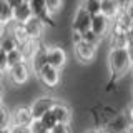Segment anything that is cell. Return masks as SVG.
<instances>
[{
  "label": "cell",
  "instance_id": "obj_21",
  "mask_svg": "<svg viewBox=\"0 0 133 133\" xmlns=\"http://www.w3.org/2000/svg\"><path fill=\"white\" fill-rule=\"evenodd\" d=\"M20 62H25V58H23V55H22V52H20L18 47L10 50V52H7V68L12 66V65L20 63Z\"/></svg>",
  "mask_w": 133,
  "mask_h": 133
},
{
  "label": "cell",
  "instance_id": "obj_39",
  "mask_svg": "<svg viewBox=\"0 0 133 133\" xmlns=\"http://www.w3.org/2000/svg\"><path fill=\"white\" fill-rule=\"evenodd\" d=\"M2 28H3V27H2V25H0V30H2Z\"/></svg>",
  "mask_w": 133,
  "mask_h": 133
},
{
  "label": "cell",
  "instance_id": "obj_30",
  "mask_svg": "<svg viewBox=\"0 0 133 133\" xmlns=\"http://www.w3.org/2000/svg\"><path fill=\"white\" fill-rule=\"evenodd\" d=\"M8 133H30V130L25 125H10L8 127Z\"/></svg>",
  "mask_w": 133,
  "mask_h": 133
},
{
  "label": "cell",
  "instance_id": "obj_36",
  "mask_svg": "<svg viewBox=\"0 0 133 133\" xmlns=\"http://www.w3.org/2000/svg\"><path fill=\"white\" fill-rule=\"evenodd\" d=\"M88 133H98V130H90Z\"/></svg>",
  "mask_w": 133,
  "mask_h": 133
},
{
  "label": "cell",
  "instance_id": "obj_38",
  "mask_svg": "<svg viewBox=\"0 0 133 133\" xmlns=\"http://www.w3.org/2000/svg\"><path fill=\"white\" fill-rule=\"evenodd\" d=\"M2 75H3V72H2V70H0V80H2Z\"/></svg>",
  "mask_w": 133,
  "mask_h": 133
},
{
  "label": "cell",
  "instance_id": "obj_3",
  "mask_svg": "<svg viewBox=\"0 0 133 133\" xmlns=\"http://www.w3.org/2000/svg\"><path fill=\"white\" fill-rule=\"evenodd\" d=\"M45 65H47V47L37 42L32 55L28 57V68H30V72L37 75L40 72V68H43Z\"/></svg>",
  "mask_w": 133,
  "mask_h": 133
},
{
  "label": "cell",
  "instance_id": "obj_22",
  "mask_svg": "<svg viewBox=\"0 0 133 133\" xmlns=\"http://www.w3.org/2000/svg\"><path fill=\"white\" fill-rule=\"evenodd\" d=\"M12 125V111L0 102V128H8Z\"/></svg>",
  "mask_w": 133,
  "mask_h": 133
},
{
  "label": "cell",
  "instance_id": "obj_13",
  "mask_svg": "<svg viewBox=\"0 0 133 133\" xmlns=\"http://www.w3.org/2000/svg\"><path fill=\"white\" fill-rule=\"evenodd\" d=\"M113 20H115L113 22V30L127 32V33L131 32V14H130V10L118 12Z\"/></svg>",
  "mask_w": 133,
  "mask_h": 133
},
{
  "label": "cell",
  "instance_id": "obj_15",
  "mask_svg": "<svg viewBox=\"0 0 133 133\" xmlns=\"http://www.w3.org/2000/svg\"><path fill=\"white\" fill-rule=\"evenodd\" d=\"M32 113L28 107H17L12 113V125H25L28 127L32 122Z\"/></svg>",
  "mask_w": 133,
  "mask_h": 133
},
{
  "label": "cell",
  "instance_id": "obj_14",
  "mask_svg": "<svg viewBox=\"0 0 133 133\" xmlns=\"http://www.w3.org/2000/svg\"><path fill=\"white\" fill-rule=\"evenodd\" d=\"M52 113L55 115L57 123H70L72 122V110H70V107L65 105V103L55 102L53 107H52Z\"/></svg>",
  "mask_w": 133,
  "mask_h": 133
},
{
  "label": "cell",
  "instance_id": "obj_17",
  "mask_svg": "<svg viewBox=\"0 0 133 133\" xmlns=\"http://www.w3.org/2000/svg\"><path fill=\"white\" fill-rule=\"evenodd\" d=\"M18 47V42L15 40L14 33L12 30H0V48L3 50V52H10V50H14Z\"/></svg>",
  "mask_w": 133,
  "mask_h": 133
},
{
  "label": "cell",
  "instance_id": "obj_18",
  "mask_svg": "<svg viewBox=\"0 0 133 133\" xmlns=\"http://www.w3.org/2000/svg\"><path fill=\"white\" fill-rule=\"evenodd\" d=\"M118 7H116L115 0H100V14L105 15L108 20H113L118 14Z\"/></svg>",
  "mask_w": 133,
  "mask_h": 133
},
{
  "label": "cell",
  "instance_id": "obj_10",
  "mask_svg": "<svg viewBox=\"0 0 133 133\" xmlns=\"http://www.w3.org/2000/svg\"><path fill=\"white\" fill-rule=\"evenodd\" d=\"M90 20H91V15L80 7L77 12H75V15H73L72 30L77 32V33H83L85 30H88V28H90Z\"/></svg>",
  "mask_w": 133,
  "mask_h": 133
},
{
  "label": "cell",
  "instance_id": "obj_37",
  "mask_svg": "<svg viewBox=\"0 0 133 133\" xmlns=\"http://www.w3.org/2000/svg\"><path fill=\"white\" fill-rule=\"evenodd\" d=\"M0 102H2V87H0Z\"/></svg>",
  "mask_w": 133,
  "mask_h": 133
},
{
  "label": "cell",
  "instance_id": "obj_1",
  "mask_svg": "<svg viewBox=\"0 0 133 133\" xmlns=\"http://www.w3.org/2000/svg\"><path fill=\"white\" fill-rule=\"evenodd\" d=\"M108 66L111 73V83L122 78L131 66V55L128 48H111L108 53Z\"/></svg>",
  "mask_w": 133,
  "mask_h": 133
},
{
  "label": "cell",
  "instance_id": "obj_12",
  "mask_svg": "<svg viewBox=\"0 0 133 133\" xmlns=\"http://www.w3.org/2000/svg\"><path fill=\"white\" fill-rule=\"evenodd\" d=\"M32 15L33 14H32V8L28 5V2H20L18 5L12 8V22L15 23H25Z\"/></svg>",
  "mask_w": 133,
  "mask_h": 133
},
{
  "label": "cell",
  "instance_id": "obj_11",
  "mask_svg": "<svg viewBox=\"0 0 133 133\" xmlns=\"http://www.w3.org/2000/svg\"><path fill=\"white\" fill-rule=\"evenodd\" d=\"M110 22L111 20H108L105 15L95 14V15H91V20H90V30L95 32L100 37H103L108 32V28H110Z\"/></svg>",
  "mask_w": 133,
  "mask_h": 133
},
{
  "label": "cell",
  "instance_id": "obj_31",
  "mask_svg": "<svg viewBox=\"0 0 133 133\" xmlns=\"http://www.w3.org/2000/svg\"><path fill=\"white\" fill-rule=\"evenodd\" d=\"M115 2H116V7H118L120 12L131 10V2H133V0H115Z\"/></svg>",
  "mask_w": 133,
  "mask_h": 133
},
{
  "label": "cell",
  "instance_id": "obj_20",
  "mask_svg": "<svg viewBox=\"0 0 133 133\" xmlns=\"http://www.w3.org/2000/svg\"><path fill=\"white\" fill-rule=\"evenodd\" d=\"M12 23V7L7 0H0V25L7 27Z\"/></svg>",
  "mask_w": 133,
  "mask_h": 133
},
{
  "label": "cell",
  "instance_id": "obj_27",
  "mask_svg": "<svg viewBox=\"0 0 133 133\" xmlns=\"http://www.w3.org/2000/svg\"><path fill=\"white\" fill-rule=\"evenodd\" d=\"M38 120H40V122L45 125V128H47L48 131L52 130V128L55 127V123H57V120H55V115L52 113V110H50V111H47V113H45V115H42Z\"/></svg>",
  "mask_w": 133,
  "mask_h": 133
},
{
  "label": "cell",
  "instance_id": "obj_28",
  "mask_svg": "<svg viewBox=\"0 0 133 133\" xmlns=\"http://www.w3.org/2000/svg\"><path fill=\"white\" fill-rule=\"evenodd\" d=\"M28 130H30V133H48V130L40 120H32L28 125Z\"/></svg>",
  "mask_w": 133,
  "mask_h": 133
},
{
  "label": "cell",
  "instance_id": "obj_29",
  "mask_svg": "<svg viewBox=\"0 0 133 133\" xmlns=\"http://www.w3.org/2000/svg\"><path fill=\"white\" fill-rule=\"evenodd\" d=\"M52 133H72L70 123H55V127L50 130Z\"/></svg>",
  "mask_w": 133,
  "mask_h": 133
},
{
  "label": "cell",
  "instance_id": "obj_6",
  "mask_svg": "<svg viewBox=\"0 0 133 133\" xmlns=\"http://www.w3.org/2000/svg\"><path fill=\"white\" fill-rule=\"evenodd\" d=\"M37 77L40 78V82L43 83L45 87L53 88V87H57L58 82H60V70L47 63L43 68H40V72L37 73Z\"/></svg>",
  "mask_w": 133,
  "mask_h": 133
},
{
  "label": "cell",
  "instance_id": "obj_40",
  "mask_svg": "<svg viewBox=\"0 0 133 133\" xmlns=\"http://www.w3.org/2000/svg\"><path fill=\"white\" fill-rule=\"evenodd\" d=\"M23 2H28V0H23Z\"/></svg>",
  "mask_w": 133,
  "mask_h": 133
},
{
  "label": "cell",
  "instance_id": "obj_5",
  "mask_svg": "<svg viewBox=\"0 0 133 133\" xmlns=\"http://www.w3.org/2000/svg\"><path fill=\"white\" fill-rule=\"evenodd\" d=\"M53 103H55V100H53L52 97H48V95H45V97H38L35 102L32 103V107H28V108H30V113H32V118L38 120L42 115H45L47 111L52 110Z\"/></svg>",
  "mask_w": 133,
  "mask_h": 133
},
{
  "label": "cell",
  "instance_id": "obj_2",
  "mask_svg": "<svg viewBox=\"0 0 133 133\" xmlns=\"http://www.w3.org/2000/svg\"><path fill=\"white\" fill-rule=\"evenodd\" d=\"M131 127V122L123 113H115L110 116H105L103 120V130L110 133H125Z\"/></svg>",
  "mask_w": 133,
  "mask_h": 133
},
{
  "label": "cell",
  "instance_id": "obj_16",
  "mask_svg": "<svg viewBox=\"0 0 133 133\" xmlns=\"http://www.w3.org/2000/svg\"><path fill=\"white\" fill-rule=\"evenodd\" d=\"M110 45L111 48H128L130 47V33L113 30L110 35Z\"/></svg>",
  "mask_w": 133,
  "mask_h": 133
},
{
  "label": "cell",
  "instance_id": "obj_34",
  "mask_svg": "<svg viewBox=\"0 0 133 133\" xmlns=\"http://www.w3.org/2000/svg\"><path fill=\"white\" fill-rule=\"evenodd\" d=\"M0 133H8V128H0Z\"/></svg>",
  "mask_w": 133,
  "mask_h": 133
},
{
  "label": "cell",
  "instance_id": "obj_25",
  "mask_svg": "<svg viewBox=\"0 0 133 133\" xmlns=\"http://www.w3.org/2000/svg\"><path fill=\"white\" fill-rule=\"evenodd\" d=\"M80 38L83 42H87V43H90V45H95V47H98V43L102 42V37L97 35L95 32H91L90 28H88V30H85L83 33H80Z\"/></svg>",
  "mask_w": 133,
  "mask_h": 133
},
{
  "label": "cell",
  "instance_id": "obj_26",
  "mask_svg": "<svg viewBox=\"0 0 133 133\" xmlns=\"http://www.w3.org/2000/svg\"><path fill=\"white\" fill-rule=\"evenodd\" d=\"M43 3H45V8H47V14L52 17V15H55L57 12L62 8L63 0H43Z\"/></svg>",
  "mask_w": 133,
  "mask_h": 133
},
{
  "label": "cell",
  "instance_id": "obj_7",
  "mask_svg": "<svg viewBox=\"0 0 133 133\" xmlns=\"http://www.w3.org/2000/svg\"><path fill=\"white\" fill-rule=\"evenodd\" d=\"M73 47H75V55H77V58L80 62H83V63H88V62H91L95 58V53H97V47L95 45H90V43H87V42H83L80 38L78 42L73 43Z\"/></svg>",
  "mask_w": 133,
  "mask_h": 133
},
{
  "label": "cell",
  "instance_id": "obj_4",
  "mask_svg": "<svg viewBox=\"0 0 133 133\" xmlns=\"http://www.w3.org/2000/svg\"><path fill=\"white\" fill-rule=\"evenodd\" d=\"M8 72V77L10 80L15 83V85H23V83L28 82V77H30V68L25 62H20L17 65H12L7 68Z\"/></svg>",
  "mask_w": 133,
  "mask_h": 133
},
{
  "label": "cell",
  "instance_id": "obj_32",
  "mask_svg": "<svg viewBox=\"0 0 133 133\" xmlns=\"http://www.w3.org/2000/svg\"><path fill=\"white\" fill-rule=\"evenodd\" d=\"M0 70L2 72L7 70V52H3L2 48H0Z\"/></svg>",
  "mask_w": 133,
  "mask_h": 133
},
{
  "label": "cell",
  "instance_id": "obj_35",
  "mask_svg": "<svg viewBox=\"0 0 133 133\" xmlns=\"http://www.w3.org/2000/svg\"><path fill=\"white\" fill-rule=\"evenodd\" d=\"M98 133H110V131H107V130H98Z\"/></svg>",
  "mask_w": 133,
  "mask_h": 133
},
{
  "label": "cell",
  "instance_id": "obj_41",
  "mask_svg": "<svg viewBox=\"0 0 133 133\" xmlns=\"http://www.w3.org/2000/svg\"><path fill=\"white\" fill-rule=\"evenodd\" d=\"M48 133H52V131H48Z\"/></svg>",
  "mask_w": 133,
  "mask_h": 133
},
{
  "label": "cell",
  "instance_id": "obj_23",
  "mask_svg": "<svg viewBox=\"0 0 133 133\" xmlns=\"http://www.w3.org/2000/svg\"><path fill=\"white\" fill-rule=\"evenodd\" d=\"M10 30H12V33H14L15 40L18 42V45H20V43H23V42H27V40H30V38H28V35H27V32H25V28H23V25H22V23H14V27H12Z\"/></svg>",
  "mask_w": 133,
  "mask_h": 133
},
{
  "label": "cell",
  "instance_id": "obj_33",
  "mask_svg": "<svg viewBox=\"0 0 133 133\" xmlns=\"http://www.w3.org/2000/svg\"><path fill=\"white\" fill-rule=\"evenodd\" d=\"M7 2H8V5H10L12 8H14L15 5H18L20 2H23V0H7Z\"/></svg>",
  "mask_w": 133,
  "mask_h": 133
},
{
  "label": "cell",
  "instance_id": "obj_24",
  "mask_svg": "<svg viewBox=\"0 0 133 133\" xmlns=\"http://www.w3.org/2000/svg\"><path fill=\"white\" fill-rule=\"evenodd\" d=\"M80 7L85 12H88L90 15L100 14V0H82V2H80Z\"/></svg>",
  "mask_w": 133,
  "mask_h": 133
},
{
  "label": "cell",
  "instance_id": "obj_8",
  "mask_svg": "<svg viewBox=\"0 0 133 133\" xmlns=\"http://www.w3.org/2000/svg\"><path fill=\"white\" fill-rule=\"evenodd\" d=\"M22 25H23L25 32H27L28 38H32V40H37L45 30V22L42 18H38V17H35V15H32L30 18Z\"/></svg>",
  "mask_w": 133,
  "mask_h": 133
},
{
  "label": "cell",
  "instance_id": "obj_19",
  "mask_svg": "<svg viewBox=\"0 0 133 133\" xmlns=\"http://www.w3.org/2000/svg\"><path fill=\"white\" fill-rule=\"evenodd\" d=\"M28 5H30L32 14L35 17L42 18L43 22H48V20H50V15L47 14V8H45L43 0H28Z\"/></svg>",
  "mask_w": 133,
  "mask_h": 133
},
{
  "label": "cell",
  "instance_id": "obj_9",
  "mask_svg": "<svg viewBox=\"0 0 133 133\" xmlns=\"http://www.w3.org/2000/svg\"><path fill=\"white\" fill-rule=\"evenodd\" d=\"M47 63L55 68H63L66 63V53L60 47H47Z\"/></svg>",
  "mask_w": 133,
  "mask_h": 133
}]
</instances>
